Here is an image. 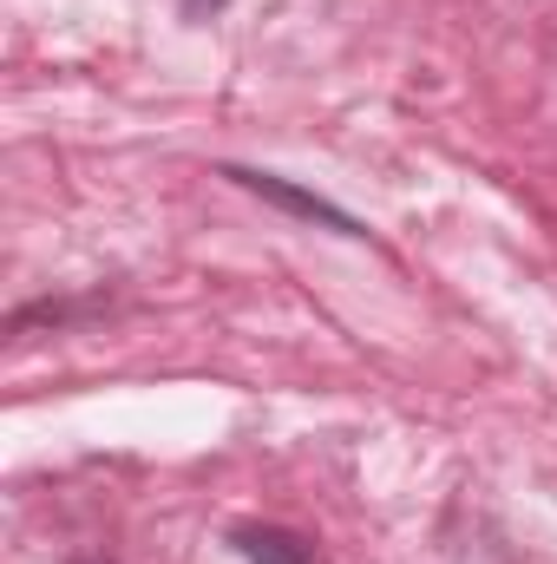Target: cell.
Wrapping results in <instances>:
<instances>
[{"label":"cell","instance_id":"6da1fadb","mask_svg":"<svg viewBox=\"0 0 557 564\" xmlns=\"http://www.w3.org/2000/svg\"><path fill=\"white\" fill-rule=\"evenodd\" d=\"M230 545L243 564H315V545L302 532H282V525H237Z\"/></svg>","mask_w":557,"mask_h":564},{"label":"cell","instance_id":"7a4b0ae2","mask_svg":"<svg viewBox=\"0 0 557 564\" xmlns=\"http://www.w3.org/2000/svg\"><path fill=\"white\" fill-rule=\"evenodd\" d=\"M237 184H250V191H263V197H276V204H288V210H302V217H321V224H335V230H348L354 237V217H341L335 204H321V197H308V191H288L282 177H270V171H230Z\"/></svg>","mask_w":557,"mask_h":564},{"label":"cell","instance_id":"3957f363","mask_svg":"<svg viewBox=\"0 0 557 564\" xmlns=\"http://www.w3.org/2000/svg\"><path fill=\"white\" fill-rule=\"evenodd\" d=\"M217 7H223V0H184V13H190V20H210Z\"/></svg>","mask_w":557,"mask_h":564}]
</instances>
